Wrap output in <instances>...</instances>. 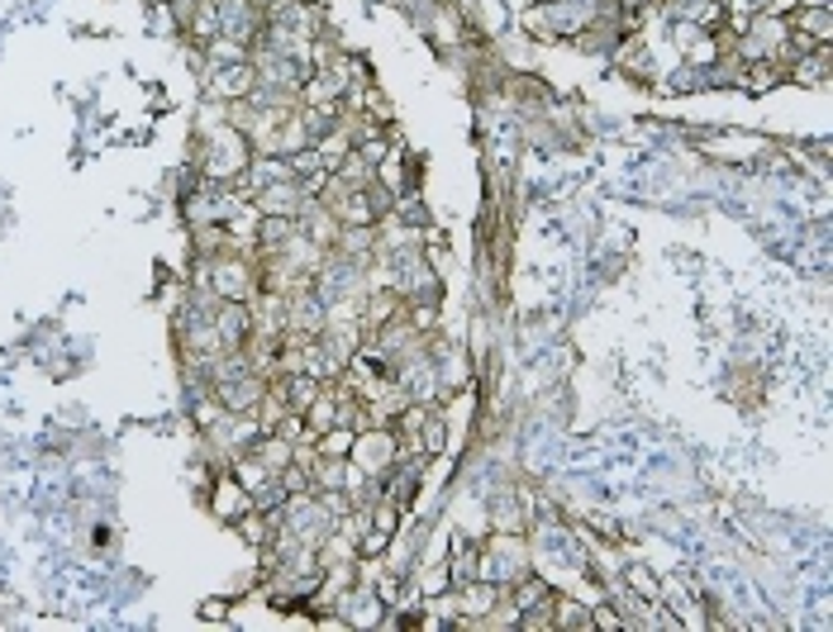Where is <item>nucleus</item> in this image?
Listing matches in <instances>:
<instances>
[{"mask_svg":"<svg viewBox=\"0 0 833 632\" xmlns=\"http://www.w3.org/2000/svg\"><path fill=\"white\" fill-rule=\"evenodd\" d=\"M415 589H419V599H433V595H443V589H453V571H448V561H433V566L419 571Z\"/></svg>","mask_w":833,"mask_h":632,"instance_id":"9d476101","label":"nucleus"},{"mask_svg":"<svg viewBox=\"0 0 833 632\" xmlns=\"http://www.w3.org/2000/svg\"><path fill=\"white\" fill-rule=\"evenodd\" d=\"M790 30H796V34H805V38H810V44H819V48H824L829 38H833V15H829V5H810V10H796V15H790Z\"/></svg>","mask_w":833,"mask_h":632,"instance_id":"423d86ee","label":"nucleus"},{"mask_svg":"<svg viewBox=\"0 0 833 632\" xmlns=\"http://www.w3.org/2000/svg\"><path fill=\"white\" fill-rule=\"evenodd\" d=\"M624 589H634V595H644V599H658L662 595V585H658V575H652L648 566H624Z\"/></svg>","mask_w":833,"mask_h":632,"instance_id":"9b49d317","label":"nucleus"},{"mask_svg":"<svg viewBox=\"0 0 833 632\" xmlns=\"http://www.w3.org/2000/svg\"><path fill=\"white\" fill-rule=\"evenodd\" d=\"M553 628H581V632H591V604H581V599H571L557 589L553 595Z\"/></svg>","mask_w":833,"mask_h":632,"instance_id":"1a4fd4ad","label":"nucleus"},{"mask_svg":"<svg viewBox=\"0 0 833 632\" xmlns=\"http://www.w3.org/2000/svg\"><path fill=\"white\" fill-rule=\"evenodd\" d=\"M248 510H253V494H248V485H243L234 471H220V476L210 480V514L220 518V524L234 528Z\"/></svg>","mask_w":833,"mask_h":632,"instance_id":"7ed1b4c3","label":"nucleus"},{"mask_svg":"<svg viewBox=\"0 0 833 632\" xmlns=\"http://www.w3.org/2000/svg\"><path fill=\"white\" fill-rule=\"evenodd\" d=\"M182 30H186L190 38H196V48H205L215 34H220V5H210V0H196V10L186 15Z\"/></svg>","mask_w":833,"mask_h":632,"instance_id":"6e6552de","label":"nucleus"},{"mask_svg":"<svg viewBox=\"0 0 833 632\" xmlns=\"http://www.w3.org/2000/svg\"><path fill=\"white\" fill-rule=\"evenodd\" d=\"M205 91H210V101H248V95L257 91V72L253 62H229V67H205Z\"/></svg>","mask_w":833,"mask_h":632,"instance_id":"f03ea898","label":"nucleus"},{"mask_svg":"<svg viewBox=\"0 0 833 632\" xmlns=\"http://www.w3.org/2000/svg\"><path fill=\"white\" fill-rule=\"evenodd\" d=\"M248 452H253V457L267 466L271 476H277V471H286V466L296 461V443H286L281 433H263V437H257V443H253Z\"/></svg>","mask_w":833,"mask_h":632,"instance_id":"0eeeda50","label":"nucleus"},{"mask_svg":"<svg viewBox=\"0 0 833 632\" xmlns=\"http://www.w3.org/2000/svg\"><path fill=\"white\" fill-rule=\"evenodd\" d=\"M277 480H281V490H286V494H305V490H315V485H310V466H300V461H291L286 471H277Z\"/></svg>","mask_w":833,"mask_h":632,"instance_id":"f8f14e48","label":"nucleus"},{"mask_svg":"<svg viewBox=\"0 0 833 632\" xmlns=\"http://www.w3.org/2000/svg\"><path fill=\"white\" fill-rule=\"evenodd\" d=\"M352 148H358V139L344 129V124H334L329 133H320L315 139V157H320V172H338L344 162L352 157Z\"/></svg>","mask_w":833,"mask_h":632,"instance_id":"39448f33","label":"nucleus"},{"mask_svg":"<svg viewBox=\"0 0 833 632\" xmlns=\"http://www.w3.org/2000/svg\"><path fill=\"white\" fill-rule=\"evenodd\" d=\"M200 613L210 618V623H220V618L229 613V604H224V599H205V604H200Z\"/></svg>","mask_w":833,"mask_h":632,"instance_id":"ddd939ff","label":"nucleus"},{"mask_svg":"<svg viewBox=\"0 0 833 632\" xmlns=\"http://www.w3.org/2000/svg\"><path fill=\"white\" fill-rule=\"evenodd\" d=\"M248 204H253L257 214L300 219V210H305V204H310V196H305V186H300V182H271V186H257Z\"/></svg>","mask_w":833,"mask_h":632,"instance_id":"20e7f679","label":"nucleus"},{"mask_svg":"<svg viewBox=\"0 0 833 632\" xmlns=\"http://www.w3.org/2000/svg\"><path fill=\"white\" fill-rule=\"evenodd\" d=\"M348 461L367 471L372 480H381L401 461V437H395L391 423H372V429H358L352 433V447H348Z\"/></svg>","mask_w":833,"mask_h":632,"instance_id":"f257e3e1","label":"nucleus"}]
</instances>
